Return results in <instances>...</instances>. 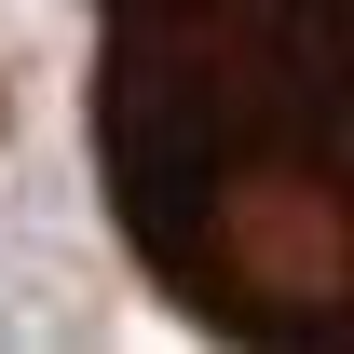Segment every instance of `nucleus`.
<instances>
[{"mask_svg": "<svg viewBox=\"0 0 354 354\" xmlns=\"http://www.w3.org/2000/svg\"><path fill=\"white\" fill-rule=\"evenodd\" d=\"M82 136L191 327L354 354V0H95Z\"/></svg>", "mask_w": 354, "mask_h": 354, "instance_id": "1", "label": "nucleus"}]
</instances>
